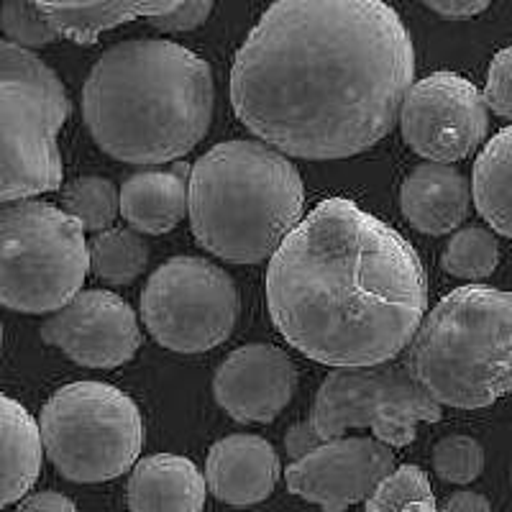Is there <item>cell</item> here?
<instances>
[{
    "mask_svg": "<svg viewBox=\"0 0 512 512\" xmlns=\"http://www.w3.org/2000/svg\"><path fill=\"white\" fill-rule=\"evenodd\" d=\"M425 6L443 18H472L487 11L489 3L487 0H466V3H461V0H443V3H438V0H428Z\"/></svg>",
    "mask_w": 512,
    "mask_h": 512,
    "instance_id": "32",
    "label": "cell"
},
{
    "mask_svg": "<svg viewBox=\"0 0 512 512\" xmlns=\"http://www.w3.org/2000/svg\"><path fill=\"white\" fill-rule=\"evenodd\" d=\"M320 443H326V441H323V438L315 433V428L310 425V420L308 423L292 425L285 436V448H287V454H290L292 461L308 456L310 451H315V448L320 446Z\"/></svg>",
    "mask_w": 512,
    "mask_h": 512,
    "instance_id": "30",
    "label": "cell"
},
{
    "mask_svg": "<svg viewBox=\"0 0 512 512\" xmlns=\"http://www.w3.org/2000/svg\"><path fill=\"white\" fill-rule=\"evenodd\" d=\"M282 464L272 443L251 433H233L213 443L205 459V484L221 502L249 507L267 500L280 482Z\"/></svg>",
    "mask_w": 512,
    "mask_h": 512,
    "instance_id": "15",
    "label": "cell"
},
{
    "mask_svg": "<svg viewBox=\"0 0 512 512\" xmlns=\"http://www.w3.org/2000/svg\"><path fill=\"white\" fill-rule=\"evenodd\" d=\"M364 512H441L423 469L413 464L397 466L369 495Z\"/></svg>",
    "mask_w": 512,
    "mask_h": 512,
    "instance_id": "25",
    "label": "cell"
},
{
    "mask_svg": "<svg viewBox=\"0 0 512 512\" xmlns=\"http://www.w3.org/2000/svg\"><path fill=\"white\" fill-rule=\"evenodd\" d=\"M395 472V451L374 436H344L320 443L285 469L292 495L318 505L323 512H344L369 500L382 479Z\"/></svg>",
    "mask_w": 512,
    "mask_h": 512,
    "instance_id": "12",
    "label": "cell"
},
{
    "mask_svg": "<svg viewBox=\"0 0 512 512\" xmlns=\"http://www.w3.org/2000/svg\"><path fill=\"white\" fill-rule=\"evenodd\" d=\"M433 469L448 484H469L484 472V448L477 438L454 433L433 446Z\"/></svg>",
    "mask_w": 512,
    "mask_h": 512,
    "instance_id": "26",
    "label": "cell"
},
{
    "mask_svg": "<svg viewBox=\"0 0 512 512\" xmlns=\"http://www.w3.org/2000/svg\"><path fill=\"white\" fill-rule=\"evenodd\" d=\"M400 208L420 233L443 236L456 231L469 216L472 182L451 164H418L402 180Z\"/></svg>",
    "mask_w": 512,
    "mask_h": 512,
    "instance_id": "16",
    "label": "cell"
},
{
    "mask_svg": "<svg viewBox=\"0 0 512 512\" xmlns=\"http://www.w3.org/2000/svg\"><path fill=\"white\" fill-rule=\"evenodd\" d=\"M213 13L208 0H190V3H167L162 13L149 18V24L159 31H192L203 26Z\"/></svg>",
    "mask_w": 512,
    "mask_h": 512,
    "instance_id": "29",
    "label": "cell"
},
{
    "mask_svg": "<svg viewBox=\"0 0 512 512\" xmlns=\"http://www.w3.org/2000/svg\"><path fill=\"white\" fill-rule=\"evenodd\" d=\"M167 3H39L52 29L75 44H95L98 36L108 29L136 21L154 18L164 11Z\"/></svg>",
    "mask_w": 512,
    "mask_h": 512,
    "instance_id": "21",
    "label": "cell"
},
{
    "mask_svg": "<svg viewBox=\"0 0 512 512\" xmlns=\"http://www.w3.org/2000/svg\"><path fill=\"white\" fill-rule=\"evenodd\" d=\"M484 93L456 72H433L413 82L400 108L405 144L433 164L466 159L489 128Z\"/></svg>",
    "mask_w": 512,
    "mask_h": 512,
    "instance_id": "11",
    "label": "cell"
},
{
    "mask_svg": "<svg viewBox=\"0 0 512 512\" xmlns=\"http://www.w3.org/2000/svg\"><path fill=\"white\" fill-rule=\"evenodd\" d=\"M70 113L57 72L34 52L0 39V205L62 187L57 136Z\"/></svg>",
    "mask_w": 512,
    "mask_h": 512,
    "instance_id": "6",
    "label": "cell"
},
{
    "mask_svg": "<svg viewBox=\"0 0 512 512\" xmlns=\"http://www.w3.org/2000/svg\"><path fill=\"white\" fill-rule=\"evenodd\" d=\"M190 167L172 164L167 169H139L121 185V216L136 233L162 236L175 231L187 216Z\"/></svg>",
    "mask_w": 512,
    "mask_h": 512,
    "instance_id": "18",
    "label": "cell"
},
{
    "mask_svg": "<svg viewBox=\"0 0 512 512\" xmlns=\"http://www.w3.org/2000/svg\"><path fill=\"white\" fill-rule=\"evenodd\" d=\"M139 310L164 349L203 354L231 338L241 297L226 269L200 256H172L144 285Z\"/></svg>",
    "mask_w": 512,
    "mask_h": 512,
    "instance_id": "10",
    "label": "cell"
},
{
    "mask_svg": "<svg viewBox=\"0 0 512 512\" xmlns=\"http://www.w3.org/2000/svg\"><path fill=\"white\" fill-rule=\"evenodd\" d=\"M443 512H492V505L484 495L472 492V489H461L456 495L448 497Z\"/></svg>",
    "mask_w": 512,
    "mask_h": 512,
    "instance_id": "33",
    "label": "cell"
},
{
    "mask_svg": "<svg viewBox=\"0 0 512 512\" xmlns=\"http://www.w3.org/2000/svg\"><path fill=\"white\" fill-rule=\"evenodd\" d=\"M149 264V246L131 228H108L90 241V272L108 285H131Z\"/></svg>",
    "mask_w": 512,
    "mask_h": 512,
    "instance_id": "22",
    "label": "cell"
},
{
    "mask_svg": "<svg viewBox=\"0 0 512 512\" xmlns=\"http://www.w3.org/2000/svg\"><path fill=\"white\" fill-rule=\"evenodd\" d=\"M205 495V474L180 454H154L136 461L126 484L131 512H200Z\"/></svg>",
    "mask_w": 512,
    "mask_h": 512,
    "instance_id": "17",
    "label": "cell"
},
{
    "mask_svg": "<svg viewBox=\"0 0 512 512\" xmlns=\"http://www.w3.org/2000/svg\"><path fill=\"white\" fill-rule=\"evenodd\" d=\"M88 272L85 231L62 208L39 200L0 208V305L57 313L80 295Z\"/></svg>",
    "mask_w": 512,
    "mask_h": 512,
    "instance_id": "7",
    "label": "cell"
},
{
    "mask_svg": "<svg viewBox=\"0 0 512 512\" xmlns=\"http://www.w3.org/2000/svg\"><path fill=\"white\" fill-rule=\"evenodd\" d=\"M405 367L441 408L479 410L512 395V292H448L425 313Z\"/></svg>",
    "mask_w": 512,
    "mask_h": 512,
    "instance_id": "5",
    "label": "cell"
},
{
    "mask_svg": "<svg viewBox=\"0 0 512 512\" xmlns=\"http://www.w3.org/2000/svg\"><path fill=\"white\" fill-rule=\"evenodd\" d=\"M500 264V244L495 233L482 226H466L448 239L441 254V267L451 277L479 282L487 280Z\"/></svg>",
    "mask_w": 512,
    "mask_h": 512,
    "instance_id": "24",
    "label": "cell"
},
{
    "mask_svg": "<svg viewBox=\"0 0 512 512\" xmlns=\"http://www.w3.org/2000/svg\"><path fill=\"white\" fill-rule=\"evenodd\" d=\"M415 47L382 0H280L231 64L233 113L285 157L331 162L367 152L400 121Z\"/></svg>",
    "mask_w": 512,
    "mask_h": 512,
    "instance_id": "1",
    "label": "cell"
},
{
    "mask_svg": "<svg viewBox=\"0 0 512 512\" xmlns=\"http://www.w3.org/2000/svg\"><path fill=\"white\" fill-rule=\"evenodd\" d=\"M472 203L487 226L512 239V126L484 144L472 169Z\"/></svg>",
    "mask_w": 512,
    "mask_h": 512,
    "instance_id": "20",
    "label": "cell"
},
{
    "mask_svg": "<svg viewBox=\"0 0 512 512\" xmlns=\"http://www.w3.org/2000/svg\"><path fill=\"white\" fill-rule=\"evenodd\" d=\"M305 187L290 157L262 141H221L190 169L192 236L231 264L272 259L303 221Z\"/></svg>",
    "mask_w": 512,
    "mask_h": 512,
    "instance_id": "4",
    "label": "cell"
},
{
    "mask_svg": "<svg viewBox=\"0 0 512 512\" xmlns=\"http://www.w3.org/2000/svg\"><path fill=\"white\" fill-rule=\"evenodd\" d=\"M16 512H77L75 502L59 492H36L21 500Z\"/></svg>",
    "mask_w": 512,
    "mask_h": 512,
    "instance_id": "31",
    "label": "cell"
},
{
    "mask_svg": "<svg viewBox=\"0 0 512 512\" xmlns=\"http://www.w3.org/2000/svg\"><path fill=\"white\" fill-rule=\"evenodd\" d=\"M41 459L39 420L0 392V510L26 497L41 474Z\"/></svg>",
    "mask_w": 512,
    "mask_h": 512,
    "instance_id": "19",
    "label": "cell"
},
{
    "mask_svg": "<svg viewBox=\"0 0 512 512\" xmlns=\"http://www.w3.org/2000/svg\"><path fill=\"white\" fill-rule=\"evenodd\" d=\"M0 29L6 34V41L26 52L49 47L59 39L47 16L41 13L39 3H26V0H11L0 8Z\"/></svg>",
    "mask_w": 512,
    "mask_h": 512,
    "instance_id": "27",
    "label": "cell"
},
{
    "mask_svg": "<svg viewBox=\"0 0 512 512\" xmlns=\"http://www.w3.org/2000/svg\"><path fill=\"white\" fill-rule=\"evenodd\" d=\"M297 390V369L287 351L246 344L221 361L213 377L216 402L236 423H272Z\"/></svg>",
    "mask_w": 512,
    "mask_h": 512,
    "instance_id": "14",
    "label": "cell"
},
{
    "mask_svg": "<svg viewBox=\"0 0 512 512\" xmlns=\"http://www.w3.org/2000/svg\"><path fill=\"white\" fill-rule=\"evenodd\" d=\"M484 103H487L489 111L512 121V47L497 52L489 62Z\"/></svg>",
    "mask_w": 512,
    "mask_h": 512,
    "instance_id": "28",
    "label": "cell"
},
{
    "mask_svg": "<svg viewBox=\"0 0 512 512\" xmlns=\"http://www.w3.org/2000/svg\"><path fill=\"white\" fill-rule=\"evenodd\" d=\"M41 443L57 472L77 484L121 477L144 446L136 402L105 382L64 384L39 415Z\"/></svg>",
    "mask_w": 512,
    "mask_h": 512,
    "instance_id": "8",
    "label": "cell"
},
{
    "mask_svg": "<svg viewBox=\"0 0 512 512\" xmlns=\"http://www.w3.org/2000/svg\"><path fill=\"white\" fill-rule=\"evenodd\" d=\"M425 308L428 277L415 246L346 198L320 200L267 269L274 328L333 369L395 361L413 344Z\"/></svg>",
    "mask_w": 512,
    "mask_h": 512,
    "instance_id": "2",
    "label": "cell"
},
{
    "mask_svg": "<svg viewBox=\"0 0 512 512\" xmlns=\"http://www.w3.org/2000/svg\"><path fill=\"white\" fill-rule=\"evenodd\" d=\"M41 338L75 364L116 369L141 349V328L134 308L108 290H82L62 310L49 315Z\"/></svg>",
    "mask_w": 512,
    "mask_h": 512,
    "instance_id": "13",
    "label": "cell"
},
{
    "mask_svg": "<svg viewBox=\"0 0 512 512\" xmlns=\"http://www.w3.org/2000/svg\"><path fill=\"white\" fill-rule=\"evenodd\" d=\"M443 410L418 384L405 364L333 369L313 402L310 425L323 441L344 438L346 431L372 428L390 448L415 441L418 423H438Z\"/></svg>",
    "mask_w": 512,
    "mask_h": 512,
    "instance_id": "9",
    "label": "cell"
},
{
    "mask_svg": "<svg viewBox=\"0 0 512 512\" xmlns=\"http://www.w3.org/2000/svg\"><path fill=\"white\" fill-rule=\"evenodd\" d=\"M121 192L111 180L98 175L77 177L62 192V205L67 216L75 218L82 231L103 233L113 226L121 213Z\"/></svg>",
    "mask_w": 512,
    "mask_h": 512,
    "instance_id": "23",
    "label": "cell"
},
{
    "mask_svg": "<svg viewBox=\"0 0 512 512\" xmlns=\"http://www.w3.org/2000/svg\"><path fill=\"white\" fill-rule=\"evenodd\" d=\"M0 349H3V326H0Z\"/></svg>",
    "mask_w": 512,
    "mask_h": 512,
    "instance_id": "34",
    "label": "cell"
},
{
    "mask_svg": "<svg viewBox=\"0 0 512 512\" xmlns=\"http://www.w3.org/2000/svg\"><path fill=\"white\" fill-rule=\"evenodd\" d=\"M213 72L167 39L111 47L82 85V116L100 152L126 164H167L190 154L213 121Z\"/></svg>",
    "mask_w": 512,
    "mask_h": 512,
    "instance_id": "3",
    "label": "cell"
}]
</instances>
